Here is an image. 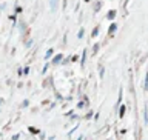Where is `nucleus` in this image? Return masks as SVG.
Listing matches in <instances>:
<instances>
[{
    "mask_svg": "<svg viewBox=\"0 0 148 140\" xmlns=\"http://www.w3.org/2000/svg\"><path fill=\"white\" fill-rule=\"evenodd\" d=\"M57 5H59V0H49V9H51V12L57 11Z\"/></svg>",
    "mask_w": 148,
    "mask_h": 140,
    "instance_id": "nucleus-1",
    "label": "nucleus"
},
{
    "mask_svg": "<svg viewBox=\"0 0 148 140\" xmlns=\"http://www.w3.org/2000/svg\"><path fill=\"white\" fill-rule=\"evenodd\" d=\"M62 59H63V54H59V55H56V57L53 59V62H51V63H53V65H59L60 62H62Z\"/></svg>",
    "mask_w": 148,
    "mask_h": 140,
    "instance_id": "nucleus-2",
    "label": "nucleus"
},
{
    "mask_svg": "<svg viewBox=\"0 0 148 140\" xmlns=\"http://www.w3.org/2000/svg\"><path fill=\"white\" fill-rule=\"evenodd\" d=\"M116 29H117V25H116V23H111L110 28H108V34H110V36H113L114 32H116Z\"/></svg>",
    "mask_w": 148,
    "mask_h": 140,
    "instance_id": "nucleus-3",
    "label": "nucleus"
},
{
    "mask_svg": "<svg viewBox=\"0 0 148 140\" xmlns=\"http://www.w3.org/2000/svg\"><path fill=\"white\" fill-rule=\"evenodd\" d=\"M106 18H108V20H114L116 18V9H111V11L106 14Z\"/></svg>",
    "mask_w": 148,
    "mask_h": 140,
    "instance_id": "nucleus-4",
    "label": "nucleus"
},
{
    "mask_svg": "<svg viewBox=\"0 0 148 140\" xmlns=\"http://www.w3.org/2000/svg\"><path fill=\"white\" fill-rule=\"evenodd\" d=\"M53 54H54V49L49 48L48 51H46V54H45V60H49L51 57H53Z\"/></svg>",
    "mask_w": 148,
    "mask_h": 140,
    "instance_id": "nucleus-5",
    "label": "nucleus"
},
{
    "mask_svg": "<svg viewBox=\"0 0 148 140\" xmlns=\"http://www.w3.org/2000/svg\"><path fill=\"white\" fill-rule=\"evenodd\" d=\"M97 34H99V26H96L94 29H92V32H91V37L94 39V37H97Z\"/></svg>",
    "mask_w": 148,
    "mask_h": 140,
    "instance_id": "nucleus-6",
    "label": "nucleus"
},
{
    "mask_svg": "<svg viewBox=\"0 0 148 140\" xmlns=\"http://www.w3.org/2000/svg\"><path fill=\"white\" fill-rule=\"evenodd\" d=\"M125 109H127V108H125V105H122V106H120V115H119V117H123V115H125Z\"/></svg>",
    "mask_w": 148,
    "mask_h": 140,
    "instance_id": "nucleus-7",
    "label": "nucleus"
},
{
    "mask_svg": "<svg viewBox=\"0 0 148 140\" xmlns=\"http://www.w3.org/2000/svg\"><path fill=\"white\" fill-rule=\"evenodd\" d=\"M85 54H86V49L83 51V55H82V62H80V65H82V66L85 65Z\"/></svg>",
    "mask_w": 148,
    "mask_h": 140,
    "instance_id": "nucleus-8",
    "label": "nucleus"
},
{
    "mask_svg": "<svg viewBox=\"0 0 148 140\" xmlns=\"http://www.w3.org/2000/svg\"><path fill=\"white\" fill-rule=\"evenodd\" d=\"M83 34H85V31H83V28H82V29L79 31V34H77V37H79V39H82V37H83Z\"/></svg>",
    "mask_w": 148,
    "mask_h": 140,
    "instance_id": "nucleus-9",
    "label": "nucleus"
},
{
    "mask_svg": "<svg viewBox=\"0 0 148 140\" xmlns=\"http://www.w3.org/2000/svg\"><path fill=\"white\" fill-rule=\"evenodd\" d=\"M97 51H99V45H97V43H96V45H94V48H92V53H94V54H96V53H97Z\"/></svg>",
    "mask_w": 148,
    "mask_h": 140,
    "instance_id": "nucleus-10",
    "label": "nucleus"
},
{
    "mask_svg": "<svg viewBox=\"0 0 148 140\" xmlns=\"http://www.w3.org/2000/svg\"><path fill=\"white\" fill-rule=\"evenodd\" d=\"M145 89H148V72H147V76H145Z\"/></svg>",
    "mask_w": 148,
    "mask_h": 140,
    "instance_id": "nucleus-11",
    "label": "nucleus"
},
{
    "mask_svg": "<svg viewBox=\"0 0 148 140\" xmlns=\"http://www.w3.org/2000/svg\"><path fill=\"white\" fill-rule=\"evenodd\" d=\"M103 74H105V69H103V66H100V79L103 77Z\"/></svg>",
    "mask_w": 148,
    "mask_h": 140,
    "instance_id": "nucleus-12",
    "label": "nucleus"
},
{
    "mask_svg": "<svg viewBox=\"0 0 148 140\" xmlns=\"http://www.w3.org/2000/svg\"><path fill=\"white\" fill-rule=\"evenodd\" d=\"M31 45H32V40H28V42H26V43H25V46H26V48H29V46H31Z\"/></svg>",
    "mask_w": 148,
    "mask_h": 140,
    "instance_id": "nucleus-13",
    "label": "nucleus"
},
{
    "mask_svg": "<svg viewBox=\"0 0 148 140\" xmlns=\"http://www.w3.org/2000/svg\"><path fill=\"white\" fill-rule=\"evenodd\" d=\"M2 102H3V100H2V99H0V103H2Z\"/></svg>",
    "mask_w": 148,
    "mask_h": 140,
    "instance_id": "nucleus-14",
    "label": "nucleus"
}]
</instances>
